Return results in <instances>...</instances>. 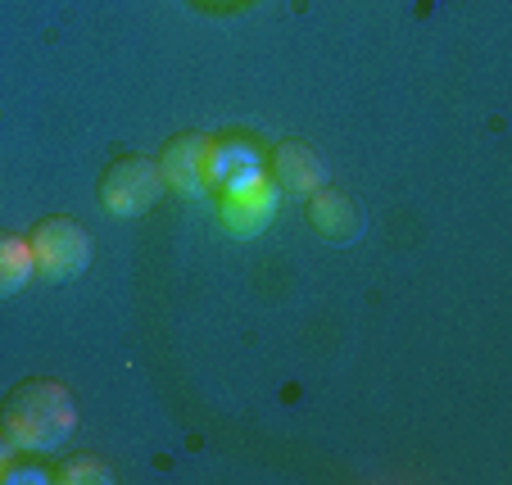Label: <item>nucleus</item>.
Listing matches in <instances>:
<instances>
[{
  "label": "nucleus",
  "mask_w": 512,
  "mask_h": 485,
  "mask_svg": "<svg viewBox=\"0 0 512 485\" xmlns=\"http://www.w3.org/2000/svg\"><path fill=\"white\" fill-rule=\"evenodd\" d=\"M0 427L10 431V440L19 449H28V454H50L78 431V404L59 381L28 377L5 395Z\"/></svg>",
  "instance_id": "1"
},
{
  "label": "nucleus",
  "mask_w": 512,
  "mask_h": 485,
  "mask_svg": "<svg viewBox=\"0 0 512 485\" xmlns=\"http://www.w3.org/2000/svg\"><path fill=\"white\" fill-rule=\"evenodd\" d=\"M55 481H64V485H109L114 472H109L100 458H68V463L55 472Z\"/></svg>",
  "instance_id": "10"
},
{
  "label": "nucleus",
  "mask_w": 512,
  "mask_h": 485,
  "mask_svg": "<svg viewBox=\"0 0 512 485\" xmlns=\"http://www.w3.org/2000/svg\"><path fill=\"white\" fill-rule=\"evenodd\" d=\"M32 272H37V263H32L28 236L0 232V300H5V295H19L23 286L32 282Z\"/></svg>",
  "instance_id": "9"
},
{
  "label": "nucleus",
  "mask_w": 512,
  "mask_h": 485,
  "mask_svg": "<svg viewBox=\"0 0 512 485\" xmlns=\"http://www.w3.org/2000/svg\"><path fill=\"white\" fill-rule=\"evenodd\" d=\"M28 245H32V263H37V272L46 282H68V277L87 272V263H91L87 227L64 218V214L41 218L37 232L28 236Z\"/></svg>",
  "instance_id": "3"
},
{
  "label": "nucleus",
  "mask_w": 512,
  "mask_h": 485,
  "mask_svg": "<svg viewBox=\"0 0 512 485\" xmlns=\"http://www.w3.org/2000/svg\"><path fill=\"white\" fill-rule=\"evenodd\" d=\"M277 200H281V191L272 177H263V182L245 186L236 195H223V227L236 241H250V236L268 232V223L277 218Z\"/></svg>",
  "instance_id": "5"
},
{
  "label": "nucleus",
  "mask_w": 512,
  "mask_h": 485,
  "mask_svg": "<svg viewBox=\"0 0 512 485\" xmlns=\"http://www.w3.org/2000/svg\"><path fill=\"white\" fill-rule=\"evenodd\" d=\"M309 223H313V232L322 236V241H331V245H345V241H354L358 236V209H354V200H349L340 186H318V191L309 195Z\"/></svg>",
  "instance_id": "8"
},
{
  "label": "nucleus",
  "mask_w": 512,
  "mask_h": 485,
  "mask_svg": "<svg viewBox=\"0 0 512 485\" xmlns=\"http://www.w3.org/2000/svg\"><path fill=\"white\" fill-rule=\"evenodd\" d=\"M37 481H55V476L32 463H10V472H5V485H37Z\"/></svg>",
  "instance_id": "11"
},
{
  "label": "nucleus",
  "mask_w": 512,
  "mask_h": 485,
  "mask_svg": "<svg viewBox=\"0 0 512 485\" xmlns=\"http://www.w3.org/2000/svg\"><path fill=\"white\" fill-rule=\"evenodd\" d=\"M209 146H213V136H204V132L173 136L164 146V155L155 159L164 186H173V191H204V159H209Z\"/></svg>",
  "instance_id": "6"
},
{
  "label": "nucleus",
  "mask_w": 512,
  "mask_h": 485,
  "mask_svg": "<svg viewBox=\"0 0 512 485\" xmlns=\"http://www.w3.org/2000/svg\"><path fill=\"white\" fill-rule=\"evenodd\" d=\"M14 449H19V445L10 440V431L0 427V481H5V472H10V463H14Z\"/></svg>",
  "instance_id": "12"
},
{
  "label": "nucleus",
  "mask_w": 512,
  "mask_h": 485,
  "mask_svg": "<svg viewBox=\"0 0 512 485\" xmlns=\"http://www.w3.org/2000/svg\"><path fill=\"white\" fill-rule=\"evenodd\" d=\"M268 177L277 182V191H290V195H313L318 186H327L322 159L304 141H281L268 159Z\"/></svg>",
  "instance_id": "7"
},
{
  "label": "nucleus",
  "mask_w": 512,
  "mask_h": 485,
  "mask_svg": "<svg viewBox=\"0 0 512 485\" xmlns=\"http://www.w3.org/2000/svg\"><path fill=\"white\" fill-rule=\"evenodd\" d=\"M263 177H268V159L250 136H213L204 159V186H213L218 195H236Z\"/></svg>",
  "instance_id": "4"
},
{
  "label": "nucleus",
  "mask_w": 512,
  "mask_h": 485,
  "mask_svg": "<svg viewBox=\"0 0 512 485\" xmlns=\"http://www.w3.org/2000/svg\"><path fill=\"white\" fill-rule=\"evenodd\" d=\"M164 177H159V164L145 155H118L114 164L100 173V209L114 218H136L145 209H155L159 195H164Z\"/></svg>",
  "instance_id": "2"
}]
</instances>
